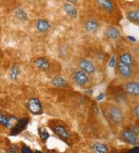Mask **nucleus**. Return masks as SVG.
<instances>
[{"instance_id":"20","label":"nucleus","mask_w":139,"mask_h":153,"mask_svg":"<svg viewBox=\"0 0 139 153\" xmlns=\"http://www.w3.org/2000/svg\"><path fill=\"white\" fill-rule=\"evenodd\" d=\"M15 15L17 19H19L21 21H26L28 19L27 14L24 10L21 8H17L15 10Z\"/></svg>"},{"instance_id":"6","label":"nucleus","mask_w":139,"mask_h":153,"mask_svg":"<svg viewBox=\"0 0 139 153\" xmlns=\"http://www.w3.org/2000/svg\"><path fill=\"white\" fill-rule=\"evenodd\" d=\"M77 67L79 70H81L89 75L94 74L97 71L95 64L88 59H80L77 62Z\"/></svg>"},{"instance_id":"15","label":"nucleus","mask_w":139,"mask_h":153,"mask_svg":"<svg viewBox=\"0 0 139 153\" xmlns=\"http://www.w3.org/2000/svg\"><path fill=\"white\" fill-rule=\"evenodd\" d=\"M54 130L56 134H57L59 138H61L62 139H67L70 137V133L68 132L67 129L65 128V127H63V125H55L54 128Z\"/></svg>"},{"instance_id":"16","label":"nucleus","mask_w":139,"mask_h":153,"mask_svg":"<svg viewBox=\"0 0 139 153\" xmlns=\"http://www.w3.org/2000/svg\"><path fill=\"white\" fill-rule=\"evenodd\" d=\"M63 10L66 13V14L72 19H75L77 16V10L71 4L65 3L63 5Z\"/></svg>"},{"instance_id":"26","label":"nucleus","mask_w":139,"mask_h":153,"mask_svg":"<svg viewBox=\"0 0 139 153\" xmlns=\"http://www.w3.org/2000/svg\"><path fill=\"white\" fill-rule=\"evenodd\" d=\"M7 153H17L16 152V149L15 147H12L9 151L7 152Z\"/></svg>"},{"instance_id":"25","label":"nucleus","mask_w":139,"mask_h":153,"mask_svg":"<svg viewBox=\"0 0 139 153\" xmlns=\"http://www.w3.org/2000/svg\"><path fill=\"white\" fill-rule=\"evenodd\" d=\"M127 153H139V146H135V148L127 152Z\"/></svg>"},{"instance_id":"24","label":"nucleus","mask_w":139,"mask_h":153,"mask_svg":"<svg viewBox=\"0 0 139 153\" xmlns=\"http://www.w3.org/2000/svg\"><path fill=\"white\" fill-rule=\"evenodd\" d=\"M21 152H22V153H33L30 148L27 147V146H23L21 149Z\"/></svg>"},{"instance_id":"14","label":"nucleus","mask_w":139,"mask_h":153,"mask_svg":"<svg viewBox=\"0 0 139 153\" xmlns=\"http://www.w3.org/2000/svg\"><path fill=\"white\" fill-rule=\"evenodd\" d=\"M127 19L132 23L139 26V10L135 9V10H128L126 13Z\"/></svg>"},{"instance_id":"12","label":"nucleus","mask_w":139,"mask_h":153,"mask_svg":"<svg viewBox=\"0 0 139 153\" xmlns=\"http://www.w3.org/2000/svg\"><path fill=\"white\" fill-rule=\"evenodd\" d=\"M36 27L37 31H38L39 33H44L48 32L49 30H50L51 26H50V23L49 22L48 20L39 19L36 21Z\"/></svg>"},{"instance_id":"8","label":"nucleus","mask_w":139,"mask_h":153,"mask_svg":"<svg viewBox=\"0 0 139 153\" xmlns=\"http://www.w3.org/2000/svg\"><path fill=\"white\" fill-rule=\"evenodd\" d=\"M104 36L106 39H110V40H117L120 38L121 33L116 26H109L104 30Z\"/></svg>"},{"instance_id":"23","label":"nucleus","mask_w":139,"mask_h":153,"mask_svg":"<svg viewBox=\"0 0 139 153\" xmlns=\"http://www.w3.org/2000/svg\"><path fill=\"white\" fill-rule=\"evenodd\" d=\"M39 136H40L41 139L43 141L47 140L49 137H50V134H49V133L47 132L44 128L39 129Z\"/></svg>"},{"instance_id":"2","label":"nucleus","mask_w":139,"mask_h":153,"mask_svg":"<svg viewBox=\"0 0 139 153\" xmlns=\"http://www.w3.org/2000/svg\"><path fill=\"white\" fill-rule=\"evenodd\" d=\"M105 116L111 123L114 125H121L125 121V113L123 107L116 103H108L105 106Z\"/></svg>"},{"instance_id":"18","label":"nucleus","mask_w":139,"mask_h":153,"mask_svg":"<svg viewBox=\"0 0 139 153\" xmlns=\"http://www.w3.org/2000/svg\"><path fill=\"white\" fill-rule=\"evenodd\" d=\"M52 84L56 88H64L67 85V82L61 76H56L52 79Z\"/></svg>"},{"instance_id":"21","label":"nucleus","mask_w":139,"mask_h":153,"mask_svg":"<svg viewBox=\"0 0 139 153\" xmlns=\"http://www.w3.org/2000/svg\"><path fill=\"white\" fill-rule=\"evenodd\" d=\"M131 111L133 116L139 121V101H135L131 106Z\"/></svg>"},{"instance_id":"7","label":"nucleus","mask_w":139,"mask_h":153,"mask_svg":"<svg viewBox=\"0 0 139 153\" xmlns=\"http://www.w3.org/2000/svg\"><path fill=\"white\" fill-rule=\"evenodd\" d=\"M74 82L77 84L78 86L83 87L87 85L90 81L89 74L83 72L81 70H77L74 74Z\"/></svg>"},{"instance_id":"19","label":"nucleus","mask_w":139,"mask_h":153,"mask_svg":"<svg viewBox=\"0 0 139 153\" xmlns=\"http://www.w3.org/2000/svg\"><path fill=\"white\" fill-rule=\"evenodd\" d=\"M13 119L14 118L13 117H7V116L4 115L2 112H0V125L6 126V127H10Z\"/></svg>"},{"instance_id":"22","label":"nucleus","mask_w":139,"mask_h":153,"mask_svg":"<svg viewBox=\"0 0 139 153\" xmlns=\"http://www.w3.org/2000/svg\"><path fill=\"white\" fill-rule=\"evenodd\" d=\"M19 68L18 65L17 64H13V66L12 67L11 69V73H10V79L12 80H16L17 79L19 76Z\"/></svg>"},{"instance_id":"28","label":"nucleus","mask_w":139,"mask_h":153,"mask_svg":"<svg viewBox=\"0 0 139 153\" xmlns=\"http://www.w3.org/2000/svg\"><path fill=\"white\" fill-rule=\"evenodd\" d=\"M35 153H42V152H39V150H36Z\"/></svg>"},{"instance_id":"17","label":"nucleus","mask_w":139,"mask_h":153,"mask_svg":"<svg viewBox=\"0 0 139 153\" xmlns=\"http://www.w3.org/2000/svg\"><path fill=\"white\" fill-rule=\"evenodd\" d=\"M93 151L95 153H108V146L100 142H97L92 146Z\"/></svg>"},{"instance_id":"1","label":"nucleus","mask_w":139,"mask_h":153,"mask_svg":"<svg viewBox=\"0 0 139 153\" xmlns=\"http://www.w3.org/2000/svg\"><path fill=\"white\" fill-rule=\"evenodd\" d=\"M116 74L123 82L137 78L139 72L138 65H132L117 60L115 62Z\"/></svg>"},{"instance_id":"3","label":"nucleus","mask_w":139,"mask_h":153,"mask_svg":"<svg viewBox=\"0 0 139 153\" xmlns=\"http://www.w3.org/2000/svg\"><path fill=\"white\" fill-rule=\"evenodd\" d=\"M121 88L128 99L134 101H139V80L137 78L123 82Z\"/></svg>"},{"instance_id":"13","label":"nucleus","mask_w":139,"mask_h":153,"mask_svg":"<svg viewBox=\"0 0 139 153\" xmlns=\"http://www.w3.org/2000/svg\"><path fill=\"white\" fill-rule=\"evenodd\" d=\"M28 124V118H22L17 121L16 125L13 127V130L11 131V135H16L19 134L23 129L26 128Z\"/></svg>"},{"instance_id":"11","label":"nucleus","mask_w":139,"mask_h":153,"mask_svg":"<svg viewBox=\"0 0 139 153\" xmlns=\"http://www.w3.org/2000/svg\"><path fill=\"white\" fill-rule=\"evenodd\" d=\"M83 27H84V30L87 33H89L91 34H94L99 30L100 25H99V22L96 19H91L86 21Z\"/></svg>"},{"instance_id":"27","label":"nucleus","mask_w":139,"mask_h":153,"mask_svg":"<svg viewBox=\"0 0 139 153\" xmlns=\"http://www.w3.org/2000/svg\"><path fill=\"white\" fill-rule=\"evenodd\" d=\"M67 2H71V3H73V4H76L77 2H78V0H67Z\"/></svg>"},{"instance_id":"4","label":"nucleus","mask_w":139,"mask_h":153,"mask_svg":"<svg viewBox=\"0 0 139 153\" xmlns=\"http://www.w3.org/2000/svg\"><path fill=\"white\" fill-rule=\"evenodd\" d=\"M121 138L124 142L130 145L136 146L139 144V136L132 127L125 129L121 132Z\"/></svg>"},{"instance_id":"10","label":"nucleus","mask_w":139,"mask_h":153,"mask_svg":"<svg viewBox=\"0 0 139 153\" xmlns=\"http://www.w3.org/2000/svg\"><path fill=\"white\" fill-rule=\"evenodd\" d=\"M95 2L97 7L107 13H111L114 10V4L111 0H95Z\"/></svg>"},{"instance_id":"9","label":"nucleus","mask_w":139,"mask_h":153,"mask_svg":"<svg viewBox=\"0 0 139 153\" xmlns=\"http://www.w3.org/2000/svg\"><path fill=\"white\" fill-rule=\"evenodd\" d=\"M33 64L35 67H36L37 69H39V71H48L50 70V62L48 61L47 59L44 57H38L34 59L33 61Z\"/></svg>"},{"instance_id":"5","label":"nucleus","mask_w":139,"mask_h":153,"mask_svg":"<svg viewBox=\"0 0 139 153\" xmlns=\"http://www.w3.org/2000/svg\"><path fill=\"white\" fill-rule=\"evenodd\" d=\"M27 108L31 114L40 115L43 114V106L41 101L36 97H31L27 102Z\"/></svg>"}]
</instances>
